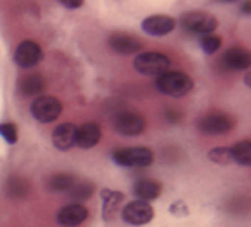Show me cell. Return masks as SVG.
<instances>
[{
	"label": "cell",
	"mask_w": 251,
	"mask_h": 227,
	"mask_svg": "<svg viewBox=\"0 0 251 227\" xmlns=\"http://www.w3.org/2000/svg\"><path fill=\"white\" fill-rule=\"evenodd\" d=\"M193 87H195V82L192 77L178 70L161 74L155 80V89L169 98H185L193 91Z\"/></svg>",
	"instance_id": "6da1fadb"
},
{
	"label": "cell",
	"mask_w": 251,
	"mask_h": 227,
	"mask_svg": "<svg viewBox=\"0 0 251 227\" xmlns=\"http://www.w3.org/2000/svg\"><path fill=\"white\" fill-rule=\"evenodd\" d=\"M111 157L122 168H149L154 162V152L149 147H125L115 151Z\"/></svg>",
	"instance_id": "7a4b0ae2"
},
{
	"label": "cell",
	"mask_w": 251,
	"mask_h": 227,
	"mask_svg": "<svg viewBox=\"0 0 251 227\" xmlns=\"http://www.w3.org/2000/svg\"><path fill=\"white\" fill-rule=\"evenodd\" d=\"M236 125V120L231 115L222 111H212L207 115L200 116L197 120V128L200 133L205 135H226Z\"/></svg>",
	"instance_id": "3957f363"
},
{
	"label": "cell",
	"mask_w": 251,
	"mask_h": 227,
	"mask_svg": "<svg viewBox=\"0 0 251 227\" xmlns=\"http://www.w3.org/2000/svg\"><path fill=\"white\" fill-rule=\"evenodd\" d=\"M120 215H122V221L128 226L133 227H142L147 226L154 221V207L149 202L144 200H132L128 203H125L120 210Z\"/></svg>",
	"instance_id": "277c9868"
},
{
	"label": "cell",
	"mask_w": 251,
	"mask_h": 227,
	"mask_svg": "<svg viewBox=\"0 0 251 227\" xmlns=\"http://www.w3.org/2000/svg\"><path fill=\"white\" fill-rule=\"evenodd\" d=\"M179 24L183 29L190 31V33L205 36V34H214V31L219 26V21L215 16L203 12V10H192L179 17Z\"/></svg>",
	"instance_id": "5b68a950"
},
{
	"label": "cell",
	"mask_w": 251,
	"mask_h": 227,
	"mask_svg": "<svg viewBox=\"0 0 251 227\" xmlns=\"http://www.w3.org/2000/svg\"><path fill=\"white\" fill-rule=\"evenodd\" d=\"M171 60L157 51H144L133 58V69L142 76H161L168 72Z\"/></svg>",
	"instance_id": "8992f818"
},
{
	"label": "cell",
	"mask_w": 251,
	"mask_h": 227,
	"mask_svg": "<svg viewBox=\"0 0 251 227\" xmlns=\"http://www.w3.org/2000/svg\"><path fill=\"white\" fill-rule=\"evenodd\" d=\"M62 102L53 96H38L31 102V115L40 123H51L62 115Z\"/></svg>",
	"instance_id": "52a82bcc"
},
{
	"label": "cell",
	"mask_w": 251,
	"mask_h": 227,
	"mask_svg": "<svg viewBox=\"0 0 251 227\" xmlns=\"http://www.w3.org/2000/svg\"><path fill=\"white\" fill-rule=\"evenodd\" d=\"M115 130L123 137H139L146 132L147 123L146 118L139 113L133 111H122L115 116L113 120Z\"/></svg>",
	"instance_id": "ba28073f"
},
{
	"label": "cell",
	"mask_w": 251,
	"mask_h": 227,
	"mask_svg": "<svg viewBox=\"0 0 251 227\" xmlns=\"http://www.w3.org/2000/svg\"><path fill=\"white\" fill-rule=\"evenodd\" d=\"M41 60H43V50L36 41H23L14 53V62L21 69H31V67L38 65Z\"/></svg>",
	"instance_id": "9c48e42d"
},
{
	"label": "cell",
	"mask_w": 251,
	"mask_h": 227,
	"mask_svg": "<svg viewBox=\"0 0 251 227\" xmlns=\"http://www.w3.org/2000/svg\"><path fill=\"white\" fill-rule=\"evenodd\" d=\"M175 26H176L175 17L166 16V14H154V16H149L140 24L144 33L149 34V36H155V38L168 36V34L175 29Z\"/></svg>",
	"instance_id": "30bf717a"
},
{
	"label": "cell",
	"mask_w": 251,
	"mask_h": 227,
	"mask_svg": "<svg viewBox=\"0 0 251 227\" xmlns=\"http://www.w3.org/2000/svg\"><path fill=\"white\" fill-rule=\"evenodd\" d=\"M89 217V210L82 203H70L60 208L56 215V222L63 227H77Z\"/></svg>",
	"instance_id": "8fae6325"
},
{
	"label": "cell",
	"mask_w": 251,
	"mask_h": 227,
	"mask_svg": "<svg viewBox=\"0 0 251 227\" xmlns=\"http://www.w3.org/2000/svg\"><path fill=\"white\" fill-rule=\"evenodd\" d=\"M108 45L113 51L120 53V55H133V53H139L142 50L140 40L126 33H113L108 38Z\"/></svg>",
	"instance_id": "7c38bea8"
},
{
	"label": "cell",
	"mask_w": 251,
	"mask_h": 227,
	"mask_svg": "<svg viewBox=\"0 0 251 227\" xmlns=\"http://www.w3.org/2000/svg\"><path fill=\"white\" fill-rule=\"evenodd\" d=\"M51 142L58 151H70L77 142V126L74 123H62L51 133Z\"/></svg>",
	"instance_id": "4fadbf2b"
},
{
	"label": "cell",
	"mask_w": 251,
	"mask_h": 227,
	"mask_svg": "<svg viewBox=\"0 0 251 227\" xmlns=\"http://www.w3.org/2000/svg\"><path fill=\"white\" fill-rule=\"evenodd\" d=\"M161 193H162V184L157 179L140 178L133 184V195H135L137 200H144L152 203V202L161 197Z\"/></svg>",
	"instance_id": "5bb4252c"
},
{
	"label": "cell",
	"mask_w": 251,
	"mask_h": 227,
	"mask_svg": "<svg viewBox=\"0 0 251 227\" xmlns=\"http://www.w3.org/2000/svg\"><path fill=\"white\" fill-rule=\"evenodd\" d=\"M101 200H102V219L104 221H113L123 207L125 202V195L122 191L115 190H102L101 191Z\"/></svg>",
	"instance_id": "9a60e30c"
},
{
	"label": "cell",
	"mask_w": 251,
	"mask_h": 227,
	"mask_svg": "<svg viewBox=\"0 0 251 227\" xmlns=\"http://www.w3.org/2000/svg\"><path fill=\"white\" fill-rule=\"evenodd\" d=\"M224 63L232 70H248L251 69V51L243 46H232L224 53Z\"/></svg>",
	"instance_id": "2e32d148"
},
{
	"label": "cell",
	"mask_w": 251,
	"mask_h": 227,
	"mask_svg": "<svg viewBox=\"0 0 251 227\" xmlns=\"http://www.w3.org/2000/svg\"><path fill=\"white\" fill-rule=\"evenodd\" d=\"M101 140V126L98 123H84L82 126L77 128V142L80 149H93L100 144Z\"/></svg>",
	"instance_id": "e0dca14e"
},
{
	"label": "cell",
	"mask_w": 251,
	"mask_h": 227,
	"mask_svg": "<svg viewBox=\"0 0 251 227\" xmlns=\"http://www.w3.org/2000/svg\"><path fill=\"white\" fill-rule=\"evenodd\" d=\"M45 89V79L40 74H26L17 82V91L24 98H34L40 96Z\"/></svg>",
	"instance_id": "ac0fdd59"
},
{
	"label": "cell",
	"mask_w": 251,
	"mask_h": 227,
	"mask_svg": "<svg viewBox=\"0 0 251 227\" xmlns=\"http://www.w3.org/2000/svg\"><path fill=\"white\" fill-rule=\"evenodd\" d=\"M232 159L234 164L251 168V140H239L234 145H231Z\"/></svg>",
	"instance_id": "d6986e66"
},
{
	"label": "cell",
	"mask_w": 251,
	"mask_h": 227,
	"mask_svg": "<svg viewBox=\"0 0 251 227\" xmlns=\"http://www.w3.org/2000/svg\"><path fill=\"white\" fill-rule=\"evenodd\" d=\"M48 190L51 191H69L75 184V176L70 173H56L48 179Z\"/></svg>",
	"instance_id": "ffe728a7"
},
{
	"label": "cell",
	"mask_w": 251,
	"mask_h": 227,
	"mask_svg": "<svg viewBox=\"0 0 251 227\" xmlns=\"http://www.w3.org/2000/svg\"><path fill=\"white\" fill-rule=\"evenodd\" d=\"M207 159L214 164L219 166H229L234 164V159H232L231 147H214L207 152Z\"/></svg>",
	"instance_id": "44dd1931"
},
{
	"label": "cell",
	"mask_w": 251,
	"mask_h": 227,
	"mask_svg": "<svg viewBox=\"0 0 251 227\" xmlns=\"http://www.w3.org/2000/svg\"><path fill=\"white\" fill-rule=\"evenodd\" d=\"M70 200H74L75 203H80V202H87L94 193V186L89 183H75L69 191Z\"/></svg>",
	"instance_id": "7402d4cb"
},
{
	"label": "cell",
	"mask_w": 251,
	"mask_h": 227,
	"mask_svg": "<svg viewBox=\"0 0 251 227\" xmlns=\"http://www.w3.org/2000/svg\"><path fill=\"white\" fill-rule=\"evenodd\" d=\"M27 191H29V184L21 178H12L7 183V193L12 198H24L27 195Z\"/></svg>",
	"instance_id": "603a6c76"
},
{
	"label": "cell",
	"mask_w": 251,
	"mask_h": 227,
	"mask_svg": "<svg viewBox=\"0 0 251 227\" xmlns=\"http://www.w3.org/2000/svg\"><path fill=\"white\" fill-rule=\"evenodd\" d=\"M221 46H222V38L217 36V34H205L200 40V48L207 55H214Z\"/></svg>",
	"instance_id": "cb8c5ba5"
},
{
	"label": "cell",
	"mask_w": 251,
	"mask_h": 227,
	"mask_svg": "<svg viewBox=\"0 0 251 227\" xmlns=\"http://www.w3.org/2000/svg\"><path fill=\"white\" fill-rule=\"evenodd\" d=\"M0 137L9 145H14L17 142V126L14 123H0Z\"/></svg>",
	"instance_id": "d4e9b609"
},
{
	"label": "cell",
	"mask_w": 251,
	"mask_h": 227,
	"mask_svg": "<svg viewBox=\"0 0 251 227\" xmlns=\"http://www.w3.org/2000/svg\"><path fill=\"white\" fill-rule=\"evenodd\" d=\"M169 214H171L173 217L183 219V217H188L190 208H188V205H186V202L179 198V200H175L169 205Z\"/></svg>",
	"instance_id": "484cf974"
},
{
	"label": "cell",
	"mask_w": 251,
	"mask_h": 227,
	"mask_svg": "<svg viewBox=\"0 0 251 227\" xmlns=\"http://www.w3.org/2000/svg\"><path fill=\"white\" fill-rule=\"evenodd\" d=\"M65 9H70V10H75V9H80L84 5V0H58Z\"/></svg>",
	"instance_id": "4316f807"
},
{
	"label": "cell",
	"mask_w": 251,
	"mask_h": 227,
	"mask_svg": "<svg viewBox=\"0 0 251 227\" xmlns=\"http://www.w3.org/2000/svg\"><path fill=\"white\" fill-rule=\"evenodd\" d=\"M239 12H241L243 16H251V0H245V2L241 3Z\"/></svg>",
	"instance_id": "83f0119b"
},
{
	"label": "cell",
	"mask_w": 251,
	"mask_h": 227,
	"mask_svg": "<svg viewBox=\"0 0 251 227\" xmlns=\"http://www.w3.org/2000/svg\"><path fill=\"white\" fill-rule=\"evenodd\" d=\"M243 82H245V86L251 89V72H246L245 77H243Z\"/></svg>",
	"instance_id": "f1b7e54d"
},
{
	"label": "cell",
	"mask_w": 251,
	"mask_h": 227,
	"mask_svg": "<svg viewBox=\"0 0 251 227\" xmlns=\"http://www.w3.org/2000/svg\"><path fill=\"white\" fill-rule=\"evenodd\" d=\"M219 2H224V3H232V2H239V0H219Z\"/></svg>",
	"instance_id": "f546056e"
}]
</instances>
